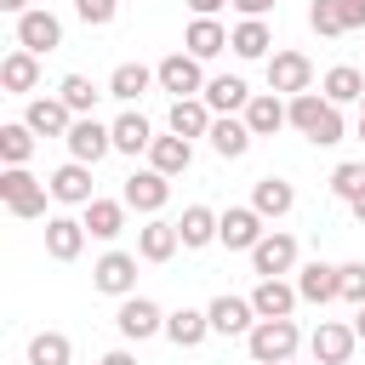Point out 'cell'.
Masks as SVG:
<instances>
[{
  "label": "cell",
  "mask_w": 365,
  "mask_h": 365,
  "mask_svg": "<svg viewBox=\"0 0 365 365\" xmlns=\"http://www.w3.org/2000/svg\"><path fill=\"white\" fill-rule=\"evenodd\" d=\"M291 103V131L302 137V143H314V148H331V143H342V108L325 97V91H297V97H285Z\"/></svg>",
  "instance_id": "obj_1"
},
{
  "label": "cell",
  "mask_w": 365,
  "mask_h": 365,
  "mask_svg": "<svg viewBox=\"0 0 365 365\" xmlns=\"http://www.w3.org/2000/svg\"><path fill=\"white\" fill-rule=\"evenodd\" d=\"M297 348H302L297 319H257V325H251V336H245L251 365H285V359H297Z\"/></svg>",
  "instance_id": "obj_2"
},
{
  "label": "cell",
  "mask_w": 365,
  "mask_h": 365,
  "mask_svg": "<svg viewBox=\"0 0 365 365\" xmlns=\"http://www.w3.org/2000/svg\"><path fill=\"white\" fill-rule=\"evenodd\" d=\"M46 194H51V188H46L29 165H6V171H0V200H6L11 217H23V222L46 217Z\"/></svg>",
  "instance_id": "obj_3"
},
{
  "label": "cell",
  "mask_w": 365,
  "mask_h": 365,
  "mask_svg": "<svg viewBox=\"0 0 365 365\" xmlns=\"http://www.w3.org/2000/svg\"><path fill=\"white\" fill-rule=\"evenodd\" d=\"M114 331L125 336V342H148V336H165V314H160V302H148V297H120V314H114Z\"/></svg>",
  "instance_id": "obj_4"
},
{
  "label": "cell",
  "mask_w": 365,
  "mask_h": 365,
  "mask_svg": "<svg viewBox=\"0 0 365 365\" xmlns=\"http://www.w3.org/2000/svg\"><path fill=\"white\" fill-rule=\"evenodd\" d=\"M68 160H86V165H97L103 154H114V125H103L97 114H74V125H68Z\"/></svg>",
  "instance_id": "obj_5"
},
{
  "label": "cell",
  "mask_w": 365,
  "mask_h": 365,
  "mask_svg": "<svg viewBox=\"0 0 365 365\" xmlns=\"http://www.w3.org/2000/svg\"><path fill=\"white\" fill-rule=\"evenodd\" d=\"M137 251H103L97 262H91V285L103 291V297H131L137 291Z\"/></svg>",
  "instance_id": "obj_6"
},
{
  "label": "cell",
  "mask_w": 365,
  "mask_h": 365,
  "mask_svg": "<svg viewBox=\"0 0 365 365\" xmlns=\"http://www.w3.org/2000/svg\"><path fill=\"white\" fill-rule=\"evenodd\" d=\"M154 74H160V91H171V97H200V91H205V68H200L194 51H171V57H160Z\"/></svg>",
  "instance_id": "obj_7"
},
{
  "label": "cell",
  "mask_w": 365,
  "mask_h": 365,
  "mask_svg": "<svg viewBox=\"0 0 365 365\" xmlns=\"http://www.w3.org/2000/svg\"><path fill=\"white\" fill-rule=\"evenodd\" d=\"M120 200H125L131 211H143V217H160V211H165V200H171V177H165V171H154V165H148V171H131V177H125V188H120Z\"/></svg>",
  "instance_id": "obj_8"
},
{
  "label": "cell",
  "mask_w": 365,
  "mask_h": 365,
  "mask_svg": "<svg viewBox=\"0 0 365 365\" xmlns=\"http://www.w3.org/2000/svg\"><path fill=\"white\" fill-rule=\"evenodd\" d=\"M262 222H268V217H262L257 205H228V211L217 217V240H222L228 251H245V257H251V245L268 234Z\"/></svg>",
  "instance_id": "obj_9"
},
{
  "label": "cell",
  "mask_w": 365,
  "mask_h": 365,
  "mask_svg": "<svg viewBox=\"0 0 365 365\" xmlns=\"http://www.w3.org/2000/svg\"><path fill=\"white\" fill-rule=\"evenodd\" d=\"M251 268H257V279H279V274H291V268H297V240H291L285 228H268V234L251 245Z\"/></svg>",
  "instance_id": "obj_10"
},
{
  "label": "cell",
  "mask_w": 365,
  "mask_h": 365,
  "mask_svg": "<svg viewBox=\"0 0 365 365\" xmlns=\"http://www.w3.org/2000/svg\"><path fill=\"white\" fill-rule=\"evenodd\" d=\"M17 46H23V51H34V57L57 51V46H63V23H57V11L29 6V11L17 17Z\"/></svg>",
  "instance_id": "obj_11"
},
{
  "label": "cell",
  "mask_w": 365,
  "mask_h": 365,
  "mask_svg": "<svg viewBox=\"0 0 365 365\" xmlns=\"http://www.w3.org/2000/svg\"><path fill=\"white\" fill-rule=\"evenodd\" d=\"M268 91H279V97L314 91V63H308V51H274V57H268Z\"/></svg>",
  "instance_id": "obj_12"
},
{
  "label": "cell",
  "mask_w": 365,
  "mask_h": 365,
  "mask_svg": "<svg viewBox=\"0 0 365 365\" xmlns=\"http://www.w3.org/2000/svg\"><path fill=\"white\" fill-rule=\"evenodd\" d=\"M354 348H359L354 325H336V319H319V325H314V336H308L314 365H348V359H354Z\"/></svg>",
  "instance_id": "obj_13"
},
{
  "label": "cell",
  "mask_w": 365,
  "mask_h": 365,
  "mask_svg": "<svg viewBox=\"0 0 365 365\" xmlns=\"http://www.w3.org/2000/svg\"><path fill=\"white\" fill-rule=\"evenodd\" d=\"M228 51L245 57V63H268V57H274V29H268V17H240V23L228 29Z\"/></svg>",
  "instance_id": "obj_14"
},
{
  "label": "cell",
  "mask_w": 365,
  "mask_h": 365,
  "mask_svg": "<svg viewBox=\"0 0 365 365\" xmlns=\"http://www.w3.org/2000/svg\"><path fill=\"white\" fill-rule=\"evenodd\" d=\"M297 297L314 302V308L336 302V297H342V268H336V262H302V268H297Z\"/></svg>",
  "instance_id": "obj_15"
},
{
  "label": "cell",
  "mask_w": 365,
  "mask_h": 365,
  "mask_svg": "<svg viewBox=\"0 0 365 365\" xmlns=\"http://www.w3.org/2000/svg\"><path fill=\"white\" fill-rule=\"evenodd\" d=\"M211 336H251V325H257V308H251V297H211Z\"/></svg>",
  "instance_id": "obj_16"
},
{
  "label": "cell",
  "mask_w": 365,
  "mask_h": 365,
  "mask_svg": "<svg viewBox=\"0 0 365 365\" xmlns=\"http://www.w3.org/2000/svg\"><path fill=\"white\" fill-rule=\"evenodd\" d=\"M46 188H51L57 205H91V200H97V194H91V165H86V160L57 165V171L46 177Z\"/></svg>",
  "instance_id": "obj_17"
},
{
  "label": "cell",
  "mask_w": 365,
  "mask_h": 365,
  "mask_svg": "<svg viewBox=\"0 0 365 365\" xmlns=\"http://www.w3.org/2000/svg\"><path fill=\"white\" fill-rule=\"evenodd\" d=\"M86 217H46V257L51 262H74L86 251Z\"/></svg>",
  "instance_id": "obj_18"
},
{
  "label": "cell",
  "mask_w": 365,
  "mask_h": 365,
  "mask_svg": "<svg viewBox=\"0 0 365 365\" xmlns=\"http://www.w3.org/2000/svg\"><path fill=\"white\" fill-rule=\"evenodd\" d=\"M23 120H29V131H34V137H68V125H74V108H68L63 97H29Z\"/></svg>",
  "instance_id": "obj_19"
},
{
  "label": "cell",
  "mask_w": 365,
  "mask_h": 365,
  "mask_svg": "<svg viewBox=\"0 0 365 365\" xmlns=\"http://www.w3.org/2000/svg\"><path fill=\"white\" fill-rule=\"evenodd\" d=\"M211 120H217V114H211V103H205V97H171L165 125H171L177 137H188V143H194V137H211Z\"/></svg>",
  "instance_id": "obj_20"
},
{
  "label": "cell",
  "mask_w": 365,
  "mask_h": 365,
  "mask_svg": "<svg viewBox=\"0 0 365 365\" xmlns=\"http://www.w3.org/2000/svg\"><path fill=\"white\" fill-rule=\"evenodd\" d=\"M177 245H182V234H177V222H165V217H148V222L137 228V257H143V262H171Z\"/></svg>",
  "instance_id": "obj_21"
},
{
  "label": "cell",
  "mask_w": 365,
  "mask_h": 365,
  "mask_svg": "<svg viewBox=\"0 0 365 365\" xmlns=\"http://www.w3.org/2000/svg\"><path fill=\"white\" fill-rule=\"evenodd\" d=\"M245 125H251L257 137H274L279 125H291V103H285L279 91H257V97L245 103Z\"/></svg>",
  "instance_id": "obj_22"
},
{
  "label": "cell",
  "mask_w": 365,
  "mask_h": 365,
  "mask_svg": "<svg viewBox=\"0 0 365 365\" xmlns=\"http://www.w3.org/2000/svg\"><path fill=\"white\" fill-rule=\"evenodd\" d=\"M251 143H257V131L245 125V114H217V120H211V148H217L222 160L251 154Z\"/></svg>",
  "instance_id": "obj_23"
},
{
  "label": "cell",
  "mask_w": 365,
  "mask_h": 365,
  "mask_svg": "<svg viewBox=\"0 0 365 365\" xmlns=\"http://www.w3.org/2000/svg\"><path fill=\"white\" fill-rule=\"evenodd\" d=\"M297 302H302V297H297V285H285V274H279V279H257V291H251L257 319H291Z\"/></svg>",
  "instance_id": "obj_24"
},
{
  "label": "cell",
  "mask_w": 365,
  "mask_h": 365,
  "mask_svg": "<svg viewBox=\"0 0 365 365\" xmlns=\"http://www.w3.org/2000/svg\"><path fill=\"white\" fill-rule=\"evenodd\" d=\"M182 51H194L200 63H211V57L228 51V29H222L217 17H194V23L182 29Z\"/></svg>",
  "instance_id": "obj_25"
},
{
  "label": "cell",
  "mask_w": 365,
  "mask_h": 365,
  "mask_svg": "<svg viewBox=\"0 0 365 365\" xmlns=\"http://www.w3.org/2000/svg\"><path fill=\"white\" fill-rule=\"evenodd\" d=\"M0 86H6L11 97H29V91L40 86V57H34V51H23V46H17V51H6V57H0Z\"/></svg>",
  "instance_id": "obj_26"
},
{
  "label": "cell",
  "mask_w": 365,
  "mask_h": 365,
  "mask_svg": "<svg viewBox=\"0 0 365 365\" xmlns=\"http://www.w3.org/2000/svg\"><path fill=\"white\" fill-rule=\"evenodd\" d=\"M205 103H211V114H245V103L257 97L240 74H217V80H205V91H200Z\"/></svg>",
  "instance_id": "obj_27"
},
{
  "label": "cell",
  "mask_w": 365,
  "mask_h": 365,
  "mask_svg": "<svg viewBox=\"0 0 365 365\" xmlns=\"http://www.w3.org/2000/svg\"><path fill=\"white\" fill-rule=\"evenodd\" d=\"M251 205H257L268 222H279V217H291V205H297V188H291L285 177H257V182H251Z\"/></svg>",
  "instance_id": "obj_28"
},
{
  "label": "cell",
  "mask_w": 365,
  "mask_h": 365,
  "mask_svg": "<svg viewBox=\"0 0 365 365\" xmlns=\"http://www.w3.org/2000/svg\"><path fill=\"white\" fill-rule=\"evenodd\" d=\"M205 336H211V314H205V308H171V314H165V342L200 348Z\"/></svg>",
  "instance_id": "obj_29"
},
{
  "label": "cell",
  "mask_w": 365,
  "mask_h": 365,
  "mask_svg": "<svg viewBox=\"0 0 365 365\" xmlns=\"http://www.w3.org/2000/svg\"><path fill=\"white\" fill-rule=\"evenodd\" d=\"M148 165L165 171V177H182V171L194 165V143L177 137V131H171V137H154V143H148Z\"/></svg>",
  "instance_id": "obj_30"
},
{
  "label": "cell",
  "mask_w": 365,
  "mask_h": 365,
  "mask_svg": "<svg viewBox=\"0 0 365 365\" xmlns=\"http://www.w3.org/2000/svg\"><path fill=\"white\" fill-rule=\"evenodd\" d=\"M86 211V234L91 240H120L125 234V200H91V205H80Z\"/></svg>",
  "instance_id": "obj_31"
},
{
  "label": "cell",
  "mask_w": 365,
  "mask_h": 365,
  "mask_svg": "<svg viewBox=\"0 0 365 365\" xmlns=\"http://www.w3.org/2000/svg\"><path fill=\"white\" fill-rule=\"evenodd\" d=\"M217 217H222V211H211V205H182V217H177L182 251H205V245L217 240Z\"/></svg>",
  "instance_id": "obj_32"
},
{
  "label": "cell",
  "mask_w": 365,
  "mask_h": 365,
  "mask_svg": "<svg viewBox=\"0 0 365 365\" xmlns=\"http://www.w3.org/2000/svg\"><path fill=\"white\" fill-rule=\"evenodd\" d=\"M148 86H160V74H154L148 63H120V68L108 74V97H114V103H137Z\"/></svg>",
  "instance_id": "obj_33"
},
{
  "label": "cell",
  "mask_w": 365,
  "mask_h": 365,
  "mask_svg": "<svg viewBox=\"0 0 365 365\" xmlns=\"http://www.w3.org/2000/svg\"><path fill=\"white\" fill-rule=\"evenodd\" d=\"M319 91H325L336 108H348V103H365V74H359L354 63H336V68H325Z\"/></svg>",
  "instance_id": "obj_34"
},
{
  "label": "cell",
  "mask_w": 365,
  "mask_h": 365,
  "mask_svg": "<svg viewBox=\"0 0 365 365\" xmlns=\"http://www.w3.org/2000/svg\"><path fill=\"white\" fill-rule=\"evenodd\" d=\"M148 143H154V125H148L137 108H125V114L114 120V154H148Z\"/></svg>",
  "instance_id": "obj_35"
},
{
  "label": "cell",
  "mask_w": 365,
  "mask_h": 365,
  "mask_svg": "<svg viewBox=\"0 0 365 365\" xmlns=\"http://www.w3.org/2000/svg\"><path fill=\"white\" fill-rule=\"evenodd\" d=\"M74 359V342L63 331H34L29 336V365H68Z\"/></svg>",
  "instance_id": "obj_36"
},
{
  "label": "cell",
  "mask_w": 365,
  "mask_h": 365,
  "mask_svg": "<svg viewBox=\"0 0 365 365\" xmlns=\"http://www.w3.org/2000/svg\"><path fill=\"white\" fill-rule=\"evenodd\" d=\"M29 154H34V131H29V120L0 125V160H6V165H29Z\"/></svg>",
  "instance_id": "obj_37"
},
{
  "label": "cell",
  "mask_w": 365,
  "mask_h": 365,
  "mask_svg": "<svg viewBox=\"0 0 365 365\" xmlns=\"http://www.w3.org/2000/svg\"><path fill=\"white\" fill-rule=\"evenodd\" d=\"M57 97H63V103H68L74 114H91V108H97V97H108V91H97V86L86 80V74H63Z\"/></svg>",
  "instance_id": "obj_38"
},
{
  "label": "cell",
  "mask_w": 365,
  "mask_h": 365,
  "mask_svg": "<svg viewBox=\"0 0 365 365\" xmlns=\"http://www.w3.org/2000/svg\"><path fill=\"white\" fill-rule=\"evenodd\" d=\"M359 188H365V160H342V165L331 171V194H336V200L348 205V200H354Z\"/></svg>",
  "instance_id": "obj_39"
},
{
  "label": "cell",
  "mask_w": 365,
  "mask_h": 365,
  "mask_svg": "<svg viewBox=\"0 0 365 365\" xmlns=\"http://www.w3.org/2000/svg\"><path fill=\"white\" fill-rule=\"evenodd\" d=\"M308 29H314L319 40H336V34H342V23H336V6H331V0H314V6H308Z\"/></svg>",
  "instance_id": "obj_40"
},
{
  "label": "cell",
  "mask_w": 365,
  "mask_h": 365,
  "mask_svg": "<svg viewBox=\"0 0 365 365\" xmlns=\"http://www.w3.org/2000/svg\"><path fill=\"white\" fill-rule=\"evenodd\" d=\"M114 11H120V0H74V17H80L86 29H103V23H114Z\"/></svg>",
  "instance_id": "obj_41"
},
{
  "label": "cell",
  "mask_w": 365,
  "mask_h": 365,
  "mask_svg": "<svg viewBox=\"0 0 365 365\" xmlns=\"http://www.w3.org/2000/svg\"><path fill=\"white\" fill-rule=\"evenodd\" d=\"M342 268V302H365V262H336Z\"/></svg>",
  "instance_id": "obj_42"
},
{
  "label": "cell",
  "mask_w": 365,
  "mask_h": 365,
  "mask_svg": "<svg viewBox=\"0 0 365 365\" xmlns=\"http://www.w3.org/2000/svg\"><path fill=\"white\" fill-rule=\"evenodd\" d=\"M331 6H336L342 34H348V29H365V0H331Z\"/></svg>",
  "instance_id": "obj_43"
},
{
  "label": "cell",
  "mask_w": 365,
  "mask_h": 365,
  "mask_svg": "<svg viewBox=\"0 0 365 365\" xmlns=\"http://www.w3.org/2000/svg\"><path fill=\"white\" fill-rule=\"evenodd\" d=\"M228 6H234L240 17H268V11L279 6V0H228Z\"/></svg>",
  "instance_id": "obj_44"
},
{
  "label": "cell",
  "mask_w": 365,
  "mask_h": 365,
  "mask_svg": "<svg viewBox=\"0 0 365 365\" xmlns=\"http://www.w3.org/2000/svg\"><path fill=\"white\" fill-rule=\"evenodd\" d=\"M222 6H228V0H188V11H194V17H217Z\"/></svg>",
  "instance_id": "obj_45"
},
{
  "label": "cell",
  "mask_w": 365,
  "mask_h": 365,
  "mask_svg": "<svg viewBox=\"0 0 365 365\" xmlns=\"http://www.w3.org/2000/svg\"><path fill=\"white\" fill-rule=\"evenodd\" d=\"M97 365H137V354H125V348H108Z\"/></svg>",
  "instance_id": "obj_46"
},
{
  "label": "cell",
  "mask_w": 365,
  "mask_h": 365,
  "mask_svg": "<svg viewBox=\"0 0 365 365\" xmlns=\"http://www.w3.org/2000/svg\"><path fill=\"white\" fill-rule=\"evenodd\" d=\"M348 211H354V222H359V228H365V188H359V194H354V200H348Z\"/></svg>",
  "instance_id": "obj_47"
},
{
  "label": "cell",
  "mask_w": 365,
  "mask_h": 365,
  "mask_svg": "<svg viewBox=\"0 0 365 365\" xmlns=\"http://www.w3.org/2000/svg\"><path fill=\"white\" fill-rule=\"evenodd\" d=\"M0 11H11V17H23V11H29V0H0Z\"/></svg>",
  "instance_id": "obj_48"
},
{
  "label": "cell",
  "mask_w": 365,
  "mask_h": 365,
  "mask_svg": "<svg viewBox=\"0 0 365 365\" xmlns=\"http://www.w3.org/2000/svg\"><path fill=\"white\" fill-rule=\"evenodd\" d=\"M354 336H359V342H365V302H359V308H354Z\"/></svg>",
  "instance_id": "obj_49"
},
{
  "label": "cell",
  "mask_w": 365,
  "mask_h": 365,
  "mask_svg": "<svg viewBox=\"0 0 365 365\" xmlns=\"http://www.w3.org/2000/svg\"><path fill=\"white\" fill-rule=\"evenodd\" d=\"M359 143H365V103H359Z\"/></svg>",
  "instance_id": "obj_50"
},
{
  "label": "cell",
  "mask_w": 365,
  "mask_h": 365,
  "mask_svg": "<svg viewBox=\"0 0 365 365\" xmlns=\"http://www.w3.org/2000/svg\"><path fill=\"white\" fill-rule=\"evenodd\" d=\"M285 365H297V359H285Z\"/></svg>",
  "instance_id": "obj_51"
}]
</instances>
